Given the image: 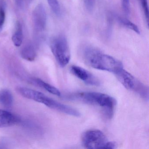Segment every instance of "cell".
<instances>
[{"instance_id": "14", "label": "cell", "mask_w": 149, "mask_h": 149, "mask_svg": "<svg viewBox=\"0 0 149 149\" xmlns=\"http://www.w3.org/2000/svg\"><path fill=\"white\" fill-rule=\"evenodd\" d=\"M117 19L119 23L122 26L132 30L138 34H140V30L137 26H136L129 19L121 17H118Z\"/></svg>"}, {"instance_id": "11", "label": "cell", "mask_w": 149, "mask_h": 149, "mask_svg": "<svg viewBox=\"0 0 149 149\" xmlns=\"http://www.w3.org/2000/svg\"><path fill=\"white\" fill-rule=\"evenodd\" d=\"M13 103V97L12 92L8 89H4L0 92V103L2 105L9 108Z\"/></svg>"}, {"instance_id": "9", "label": "cell", "mask_w": 149, "mask_h": 149, "mask_svg": "<svg viewBox=\"0 0 149 149\" xmlns=\"http://www.w3.org/2000/svg\"><path fill=\"white\" fill-rule=\"evenodd\" d=\"M20 121V118L18 116L0 109V128L13 126L19 124Z\"/></svg>"}, {"instance_id": "17", "label": "cell", "mask_w": 149, "mask_h": 149, "mask_svg": "<svg viewBox=\"0 0 149 149\" xmlns=\"http://www.w3.org/2000/svg\"><path fill=\"white\" fill-rule=\"evenodd\" d=\"M6 14L4 9L0 7V30L3 27V25L5 22Z\"/></svg>"}, {"instance_id": "2", "label": "cell", "mask_w": 149, "mask_h": 149, "mask_svg": "<svg viewBox=\"0 0 149 149\" xmlns=\"http://www.w3.org/2000/svg\"><path fill=\"white\" fill-rule=\"evenodd\" d=\"M16 90L23 97L43 104L50 109L75 117L80 116L81 115L77 110L55 101L41 92L22 87H17Z\"/></svg>"}, {"instance_id": "15", "label": "cell", "mask_w": 149, "mask_h": 149, "mask_svg": "<svg viewBox=\"0 0 149 149\" xmlns=\"http://www.w3.org/2000/svg\"><path fill=\"white\" fill-rule=\"evenodd\" d=\"M51 10L57 16L61 15V9L58 0H47Z\"/></svg>"}, {"instance_id": "6", "label": "cell", "mask_w": 149, "mask_h": 149, "mask_svg": "<svg viewBox=\"0 0 149 149\" xmlns=\"http://www.w3.org/2000/svg\"><path fill=\"white\" fill-rule=\"evenodd\" d=\"M118 81L129 90L132 91L146 100L149 99V89L129 72L123 69L116 74Z\"/></svg>"}, {"instance_id": "16", "label": "cell", "mask_w": 149, "mask_h": 149, "mask_svg": "<svg viewBox=\"0 0 149 149\" xmlns=\"http://www.w3.org/2000/svg\"><path fill=\"white\" fill-rule=\"evenodd\" d=\"M140 3L144 14L147 26H149V8L147 0H140Z\"/></svg>"}, {"instance_id": "18", "label": "cell", "mask_w": 149, "mask_h": 149, "mask_svg": "<svg viewBox=\"0 0 149 149\" xmlns=\"http://www.w3.org/2000/svg\"><path fill=\"white\" fill-rule=\"evenodd\" d=\"M122 6L125 13L129 14L130 13V0H121Z\"/></svg>"}, {"instance_id": "10", "label": "cell", "mask_w": 149, "mask_h": 149, "mask_svg": "<svg viewBox=\"0 0 149 149\" xmlns=\"http://www.w3.org/2000/svg\"><path fill=\"white\" fill-rule=\"evenodd\" d=\"M36 52L34 47L31 44H27L22 49V57L26 61H33L36 57Z\"/></svg>"}, {"instance_id": "7", "label": "cell", "mask_w": 149, "mask_h": 149, "mask_svg": "<svg viewBox=\"0 0 149 149\" xmlns=\"http://www.w3.org/2000/svg\"><path fill=\"white\" fill-rule=\"evenodd\" d=\"M33 21L36 32L41 33L45 30L47 25V13L42 4H38L35 8L33 13Z\"/></svg>"}, {"instance_id": "20", "label": "cell", "mask_w": 149, "mask_h": 149, "mask_svg": "<svg viewBox=\"0 0 149 149\" xmlns=\"http://www.w3.org/2000/svg\"><path fill=\"white\" fill-rule=\"evenodd\" d=\"M15 1L17 5H19V6H21L22 4V0H15Z\"/></svg>"}, {"instance_id": "13", "label": "cell", "mask_w": 149, "mask_h": 149, "mask_svg": "<svg viewBox=\"0 0 149 149\" xmlns=\"http://www.w3.org/2000/svg\"><path fill=\"white\" fill-rule=\"evenodd\" d=\"M34 82H36V84H38L40 87L44 88L45 90L47 91L49 93L53 94V95H55L60 96L61 95V93L60 91L56 88L55 87L45 82L42 80H41L39 78H36L34 79Z\"/></svg>"}, {"instance_id": "3", "label": "cell", "mask_w": 149, "mask_h": 149, "mask_svg": "<svg viewBox=\"0 0 149 149\" xmlns=\"http://www.w3.org/2000/svg\"><path fill=\"white\" fill-rule=\"evenodd\" d=\"M73 97L83 102L101 108L107 117L111 118L114 114L116 102L115 98L107 94L97 92H82Z\"/></svg>"}, {"instance_id": "8", "label": "cell", "mask_w": 149, "mask_h": 149, "mask_svg": "<svg viewBox=\"0 0 149 149\" xmlns=\"http://www.w3.org/2000/svg\"><path fill=\"white\" fill-rule=\"evenodd\" d=\"M70 71L75 76L88 85L94 86L100 85L99 80L89 71L79 66H72L70 68Z\"/></svg>"}, {"instance_id": "19", "label": "cell", "mask_w": 149, "mask_h": 149, "mask_svg": "<svg viewBox=\"0 0 149 149\" xmlns=\"http://www.w3.org/2000/svg\"><path fill=\"white\" fill-rule=\"evenodd\" d=\"M86 6L88 8H91L92 5V0H84Z\"/></svg>"}, {"instance_id": "1", "label": "cell", "mask_w": 149, "mask_h": 149, "mask_svg": "<svg viewBox=\"0 0 149 149\" xmlns=\"http://www.w3.org/2000/svg\"><path fill=\"white\" fill-rule=\"evenodd\" d=\"M84 58L91 68L115 74L124 68L123 63L119 60L94 48H86L84 52Z\"/></svg>"}, {"instance_id": "5", "label": "cell", "mask_w": 149, "mask_h": 149, "mask_svg": "<svg viewBox=\"0 0 149 149\" xmlns=\"http://www.w3.org/2000/svg\"><path fill=\"white\" fill-rule=\"evenodd\" d=\"M50 48L60 66L62 68L67 66L70 61L71 54L66 37L63 36L55 37L51 42Z\"/></svg>"}, {"instance_id": "12", "label": "cell", "mask_w": 149, "mask_h": 149, "mask_svg": "<svg viewBox=\"0 0 149 149\" xmlns=\"http://www.w3.org/2000/svg\"><path fill=\"white\" fill-rule=\"evenodd\" d=\"M23 40V30L22 26L20 22H18L16 31L13 35L12 41L15 46L19 47L22 44Z\"/></svg>"}, {"instance_id": "4", "label": "cell", "mask_w": 149, "mask_h": 149, "mask_svg": "<svg viewBox=\"0 0 149 149\" xmlns=\"http://www.w3.org/2000/svg\"><path fill=\"white\" fill-rule=\"evenodd\" d=\"M81 139L83 146L86 149H114L116 146V143L108 141L103 132L99 130L86 131Z\"/></svg>"}]
</instances>
